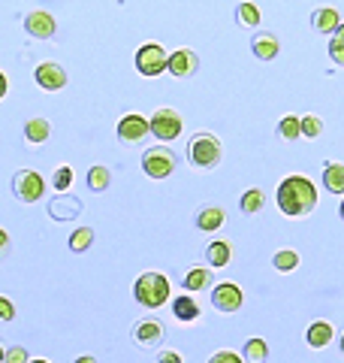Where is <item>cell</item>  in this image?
<instances>
[{
    "label": "cell",
    "mask_w": 344,
    "mask_h": 363,
    "mask_svg": "<svg viewBox=\"0 0 344 363\" xmlns=\"http://www.w3.org/2000/svg\"><path fill=\"white\" fill-rule=\"evenodd\" d=\"M275 200H278V209L284 215H290V218H302V215H308L317 206V188H314V182L308 176H287L278 185Z\"/></svg>",
    "instance_id": "1"
},
{
    "label": "cell",
    "mask_w": 344,
    "mask_h": 363,
    "mask_svg": "<svg viewBox=\"0 0 344 363\" xmlns=\"http://www.w3.org/2000/svg\"><path fill=\"white\" fill-rule=\"evenodd\" d=\"M133 297L148 309H160L169 300V279L164 272H142L133 285Z\"/></svg>",
    "instance_id": "2"
},
{
    "label": "cell",
    "mask_w": 344,
    "mask_h": 363,
    "mask_svg": "<svg viewBox=\"0 0 344 363\" xmlns=\"http://www.w3.org/2000/svg\"><path fill=\"white\" fill-rule=\"evenodd\" d=\"M188 157H190V164H193V167L212 169V167L221 164L224 145H221V140H217L214 133L202 130V133H197V136H193V140L188 143Z\"/></svg>",
    "instance_id": "3"
},
{
    "label": "cell",
    "mask_w": 344,
    "mask_h": 363,
    "mask_svg": "<svg viewBox=\"0 0 344 363\" xmlns=\"http://www.w3.org/2000/svg\"><path fill=\"white\" fill-rule=\"evenodd\" d=\"M166 61H169V55H166V49L160 43L139 45V52H136V58H133L136 70H139L142 76H148V79H154V76L164 73L166 70Z\"/></svg>",
    "instance_id": "4"
},
{
    "label": "cell",
    "mask_w": 344,
    "mask_h": 363,
    "mask_svg": "<svg viewBox=\"0 0 344 363\" xmlns=\"http://www.w3.org/2000/svg\"><path fill=\"white\" fill-rule=\"evenodd\" d=\"M142 169H145L148 179L164 182L172 176V169H176V155L169 149H164V145H154V149H148L142 155Z\"/></svg>",
    "instance_id": "5"
},
{
    "label": "cell",
    "mask_w": 344,
    "mask_h": 363,
    "mask_svg": "<svg viewBox=\"0 0 344 363\" xmlns=\"http://www.w3.org/2000/svg\"><path fill=\"white\" fill-rule=\"evenodd\" d=\"M181 128H185V121H181V116L176 109H154V116L151 121H148V130H151L160 143H172L176 136H181Z\"/></svg>",
    "instance_id": "6"
},
{
    "label": "cell",
    "mask_w": 344,
    "mask_h": 363,
    "mask_svg": "<svg viewBox=\"0 0 344 363\" xmlns=\"http://www.w3.org/2000/svg\"><path fill=\"white\" fill-rule=\"evenodd\" d=\"M13 194L21 203H37L45 194V179L37 173V169H18L13 176Z\"/></svg>",
    "instance_id": "7"
},
{
    "label": "cell",
    "mask_w": 344,
    "mask_h": 363,
    "mask_svg": "<svg viewBox=\"0 0 344 363\" xmlns=\"http://www.w3.org/2000/svg\"><path fill=\"white\" fill-rule=\"evenodd\" d=\"M166 70L176 76V79H188L200 70V58H197V52L193 49H178V52H172L169 55V61H166Z\"/></svg>",
    "instance_id": "8"
},
{
    "label": "cell",
    "mask_w": 344,
    "mask_h": 363,
    "mask_svg": "<svg viewBox=\"0 0 344 363\" xmlns=\"http://www.w3.org/2000/svg\"><path fill=\"white\" fill-rule=\"evenodd\" d=\"M151 133L148 130V118L145 116H124L118 121V136H121V143H127V145H136V143H142L145 136Z\"/></svg>",
    "instance_id": "9"
},
{
    "label": "cell",
    "mask_w": 344,
    "mask_h": 363,
    "mask_svg": "<svg viewBox=\"0 0 344 363\" xmlns=\"http://www.w3.org/2000/svg\"><path fill=\"white\" fill-rule=\"evenodd\" d=\"M33 79H37V85L42 91H61V88H67V73L55 61H42L37 70H33Z\"/></svg>",
    "instance_id": "10"
},
{
    "label": "cell",
    "mask_w": 344,
    "mask_h": 363,
    "mask_svg": "<svg viewBox=\"0 0 344 363\" xmlns=\"http://www.w3.org/2000/svg\"><path fill=\"white\" fill-rule=\"evenodd\" d=\"M242 288L239 285H217L214 291H212V303H214V309L217 312H239L242 309Z\"/></svg>",
    "instance_id": "11"
},
{
    "label": "cell",
    "mask_w": 344,
    "mask_h": 363,
    "mask_svg": "<svg viewBox=\"0 0 344 363\" xmlns=\"http://www.w3.org/2000/svg\"><path fill=\"white\" fill-rule=\"evenodd\" d=\"M25 30L30 33V37H37V40H52L57 25H55L52 13H45V9H33V13H28V18H25Z\"/></svg>",
    "instance_id": "12"
},
{
    "label": "cell",
    "mask_w": 344,
    "mask_h": 363,
    "mask_svg": "<svg viewBox=\"0 0 344 363\" xmlns=\"http://www.w3.org/2000/svg\"><path fill=\"white\" fill-rule=\"evenodd\" d=\"M82 212V200L73 197V194H57L52 203H49V215L57 221H70L76 215Z\"/></svg>",
    "instance_id": "13"
},
{
    "label": "cell",
    "mask_w": 344,
    "mask_h": 363,
    "mask_svg": "<svg viewBox=\"0 0 344 363\" xmlns=\"http://www.w3.org/2000/svg\"><path fill=\"white\" fill-rule=\"evenodd\" d=\"M133 339H136V345H142V348H154L160 339H164V324L145 318V321H139L133 327Z\"/></svg>",
    "instance_id": "14"
},
{
    "label": "cell",
    "mask_w": 344,
    "mask_h": 363,
    "mask_svg": "<svg viewBox=\"0 0 344 363\" xmlns=\"http://www.w3.org/2000/svg\"><path fill=\"white\" fill-rule=\"evenodd\" d=\"M251 49H254V55L260 61H272V58H278L281 43H278L275 33H257V37L251 40Z\"/></svg>",
    "instance_id": "15"
},
{
    "label": "cell",
    "mask_w": 344,
    "mask_h": 363,
    "mask_svg": "<svg viewBox=\"0 0 344 363\" xmlns=\"http://www.w3.org/2000/svg\"><path fill=\"white\" fill-rule=\"evenodd\" d=\"M311 25H314L317 33H336V28L341 25L338 9H332V6H320V9H314Z\"/></svg>",
    "instance_id": "16"
},
{
    "label": "cell",
    "mask_w": 344,
    "mask_h": 363,
    "mask_svg": "<svg viewBox=\"0 0 344 363\" xmlns=\"http://www.w3.org/2000/svg\"><path fill=\"white\" fill-rule=\"evenodd\" d=\"M332 324L329 321H314L311 327H308V333H305V342L311 345V348H326L332 342Z\"/></svg>",
    "instance_id": "17"
},
{
    "label": "cell",
    "mask_w": 344,
    "mask_h": 363,
    "mask_svg": "<svg viewBox=\"0 0 344 363\" xmlns=\"http://www.w3.org/2000/svg\"><path fill=\"white\" fill-rule=\"evenodd\" d=\"M323 185L329 194H344V164L332 161L323 167Z\"/></svg>",
    "instance_id": "18"
},
{
    "label": "cell",
    "mask_w": 344,
    "mask_h": 363,
    "mask_svg": "<svg viewBox=\"0 0 344 363\" xmlns=\"http://www.w3.org/2000/svg\"><path fill=\"white\" fill-rule=\"evenodd\" d=\"M221 224H224V209H221V206H205V209L197 215V227H200L202 233L221 230Z\"/></svg>",
    "instance_id": "19"
},
{
    "label": "cell",
    "mask_w": 344,
    "mask_h": 363,
    "mask_svg": "<svg viewBox=\"0 0 344 363\" xmlns=\"http://www.w3.org/2000/svg\"><path fill=\"white\" fill-rule=\"evenodd\" d=\"M49 133H52V124L45 121V118H30L25 124V140L30 145H42L45 140H49Z\"/></svg>",
    "instance_id": "20"
},
{
    "label": "cell",
    "mask_w": 344,
    "mask_h": 363,
    "mask_svg": "<svg viewBox=\"0 0 344 363\" xmlns=\"http://www.w3.org/2000/svg\"><path fill=\"white\" fill-rule=\"evenodd\" d=\"M172 315H176L178 321H197L200 318V303L193 297H176V303H172Z\"/></svg>",
    "instance_id": "21"
},
{
    "label": "cell",
    "mask_w": 344,
    "mask_h": 363,
    "mask_svg": "<svg viewBox=\"0 0 344 363\" xmlns=\"http://www.w3.org/2000/svg\"><path fill=\"white\" fill-rule=\"evenodd\" d=\"M236 18H239V25H242V28H251V30H254V28L260 25V6H257V4H251V0H245V4H239Z\"/></svg>",
    "instance_id": "22"
},
{
    "label": "cell",
    "mask_w": 344,
    "mask_h": 363,
    "mask_svg": "<svg viewBox=\"0 0 344 363\" xmlns=\"http://www.w3.org/2000/svg\"><path fill=\"white\" fill-rule=\"evenodd\" d=\"M205 257H209L212 267H227L229 257H233V248H229V242H212L205 248Z\"/></svg>",
    "instance_id": "23"
},
{
    "label": "cell",
    "mask_w": 344,
    "mask_h": 363,
    "mask_svg": "<svg viewBox=\"0 0 344 363\" xmlns=\"http://www.w3.org/2000/svg\"><path fill=\"white\" fill-rule=\"evenodd\" d=\"M109 182H112L109 167H100V164H97V167L88 169V188H91V191H106Z\"/></svg>",
    "instance_id": "24"
},
{
    "label": "cell",
    "mask_w": 344,
    "mask_h": 363,
    "mask_svg": "<svg viewBox=\"0 0 344 363\" xmlns=\"http://www.w3.org/2000/svg\"><path fill=\"white\" fill-rule=\"evenodd\" d=\"M272 267L278 272H293L296 267H299V255H296L293 248H281V252L272 257Z\"/></svg>",
    "instance_id": "25"
},
{
    "label": "cell",
    "mask_w": 344,
    "mask_h": 363,
    "mask_svg": "<svg viewBox=\"0 0 344 363\" xmlns=\"http://www.w3.org/2000/svg\"><path fill=\"white\" fill-rule=\"evenodd\" d=\"M209 281H212V272L209 269H205V267H193L188 276H185V288L188 291H202Z\"/></svg>",
    "instance_id": "26"
},
{
    "label": "cell",
    "mask_w": 344,
    "mask_h": 363,
    "mask_svg": "<svg viewBox=\"0 0 344 363\" xmlns=\"http://www.w3.org/2000/svg\"><path fill=\"white\" fill-rule=\"evenodd\" d=\"M269 354V345L263 342V339H248L245 342V360L248 363H263Z\"/></svg>",
    "instance_id": "27"
},
{
    "label": "cell",
    "mask_w": 344,
    "mask_h": 363,
    "mask_svg": "<svg viewBox=\"0 0 344 363\" xmlns=\"http://www.w3.org/2000/svg\"><path fill=\"white\" fill-rule=\"evenodd\" d=\"M263 203H266V194H263L260 188H251V191H245V197H242V212L254 215V212L263 209Z\"/></svg>",
    "instance_id": "28"
},
{
    "label": "cell",
    "mask_w": 344,
    "mask_h": 363,
    "mask_svg": "<svg viewBox=\"0 0 344 363\" xmlns=\"http://www.w3.org/2000/svg\"><path fill=\"white\" fill-rule=\"evenodd\" d=\"M278 133L284 136V140H299V136H302V121L296 116H284L278 121Z\"/></svg>",
    "instance_id": "29"
},
{
    "label": "cell",
    "mask_w": 344,
    "mask_h": 363,
    "mask_svg": "<svg viewBox=\"0 0 344 363\" xmlns=\"http://www.w3.org/2000/svg\"><path fill=\"white\" fill-rule=\"evenodd\" d=\"M91 242H94V230L91 227H79L70 236V252H85V248H91Z\"/></svg>",
    "instance_id": "30"
},
{
    "label": "cell",
    "mask_w": 344,
    "mask_h": 363,
    "mask_svg": "<svg viewBox=\"0 0 344 363\" xmlns=\"http://www.w3.org/2000/svg\"><path fill=\"white\" fill-rule=\"evenodd\" d=\"M52 185L57 188V194H67V188L73 185V169L70 167H57L52 176Z\"/></svg>",
    "instance_id": "31"
},
{
    "label": "cell",
    "mask_w": 344,
    "mask_h": 363,
    "mask_svg": "<svg viewBox=\"0 0 344 363\" xmlns=\"http://www.w3.org/2000/svg\"><path fill=\"white\" fill-rule=\"evenodd\" d=\"M302 136L305 140H317L320 133H323V121H320L317 116H302Z\"/></svg>",
    "instance_id": "32"
},
{
    "label": "cell",
    "mask_w": 344,
    "mask_h": 363,
    "mask_svg": "<svg viewBox=\"0 0 344 363\" xmlns=\"http://www.w3.org/2000/svg\"><path fill=\"white\" fill-rule=\"evenodd\" d=\"M4 363H28V351L21 348V345H13V348H6V354H4Z\"/></svg>",
    "instance_id": "33"
},
{
    "label": "cell",
    "mask_w": 344,
    "mask_h": 363,
    "mask_svg": "<svg viewBox=\"0 0 344 363\" xmlns=\"http://www.w3.org/2000/svg\"><path fill=\"white\" fill-rule=\"evenodd\" d=\"M338 52H344V25H338V28H336V37L329 40V55L336 58Z\"/></svg>",
    "instance_id": "34"
},
{
    "label": "cell",
    "mask_w": 344,
    "mask_h": 363,
    "mask_svg": "<svg viewBox=\"0 0 344 363\" xmlns=\"http://www.w3.org/2000/svg\"><path fill=\"white\" fill-rule=\"evenodd\" d=\"M209 363H245V360L239 357L236 351H217V354H212Z\"/></svg>",
    "instance_id": "35"
},
{
    "label": "cell",
    "mask_w": 344,
    "mask_h": 363,
    "mask_svg": "<svg viewBox=\"0 0 344 363\" xmlns=\"http://www.w3.org/2000/svg\"><path fill=\"white\" fill-rule=\"evenodd\" d=\"M13 318H16V306H13V300L0 297V321H13Z\"/></svg>",
    "instance_id": "36"
},
{
    "label": "cell",
    "mask_w": 344,
    "mask_h": 363,
    "mask_svg": "<svg viewBox=\"0 0 344 363\" xmlns=\"http://www.w3.org/2000/svg\"><path fill=\"white\" fill-rule=\"evenodd\" d=\"M160 363H181V354L178 351H164V354H160Z\"/></svg>",
    "instance_id": "37"
},
{
    "label": "cell",
    "mask_w": 344,
    "mask_h": 363,
    "mask_svg": "<svg viewBox=\"0 0 344 363\" xmlns=\"http://www.w3.org/2000/svg\"><path fill=\"white\" fill-rule=\"evenodd\" d=\"M6 248H9V233L0 227V252H6Z\"/></svg>",
    "instance_id": "38"
},
{
    "label": "cell",
    "mask_w": 344,
    "mask_h": 363,
    "mask_svg": "<svg viewBox=\"0 0 344 363\" xmlns=\"http://www.w3.org/2000/svg\"><path fill=\"white\" fill-rule=\"evenodd\" d=\"M6 91H9V82H6V76H4V73H0V100H4V97H6Z\"/></svg>",
    "instance_id": "39"
},
{
    "label": "cell",
    "mask_w": 344,
    "mask_h": 363,
    "mask_svg": "<svg viewBox=\"0 0 344 363\" xmlns=\"http://www.w3.org/2000/svg\"><path fill=\"white\" fill-rule=\"evenodd\" d=\"M76 363H97V360H94V357H79Z\"/></svg>",
    "instance_id": "40"
},
{
    "label": "cell",
    "mask_w": 344,
    "mask_h": 363,
    "mask_svg": "<svg viewBox=\"0 0 344 363\" xmlns=\"http://www.w3.org/2000/svg\"><path fill=\"white\" fill-rule=\"evenodd\" d=\"M336 61H338V64L344 67V52H338V55H336Z\"/></svg>",
    "instance_id": "41"
},
{
    "label": "cell",
    "mask_w": 344,
    "mask_h": 363,
    "mask_svg": "<svg viewBox=\"0 0 344 363\" xmlns=\"http://www.w3.org/2000/svg\"><path fill=\"white\" fill-rule=\"evenodd\" d=\"M4 354H6V351H4V348H0V363H4Z\"/></svg>",
    "instance_id": "42"
},
{
    "label": "cell",
    "mask_w": 344,
    "mask_h": 363,
    "mask_svg": "<svg viewBox=\"0 0 344 363\" xmlns=\"http://www.w3.org/2000/svg\"><path fill=\"white\" fill-rule=\"evenodd\" d=\"M338 212H341V218H344V200H341V209Z\"/></svg>",
    "instance_id": "43"
},
{
    "label": "cell",
    "mask_w": 344,
    "mask_h": 363,
    "mask_svg": "<svg viewBox=\"0 0 344 363\" xmlns=\"http://www.w3.org/2000/svg\"><path fill=\"white\" fill-rule=\"evenodd\" d=\"M28 363H49V360H28Z\"/></svg>",
    "instance_id": "44"
},
{
    "label": "cell",
    "mask_w": 344,
    "mask_h": 363,
    "mask_svg": "<svg viewBox=\"0 0 344 363\" xmlns=\"http://www.w3.org/2000/svg\"><path fill=\"white\" fill-rule=\"evenodd\" d=\"M341 351H344V336H341Z\"/></svg>",
    "instance_id": "45"
}]
</instances>
